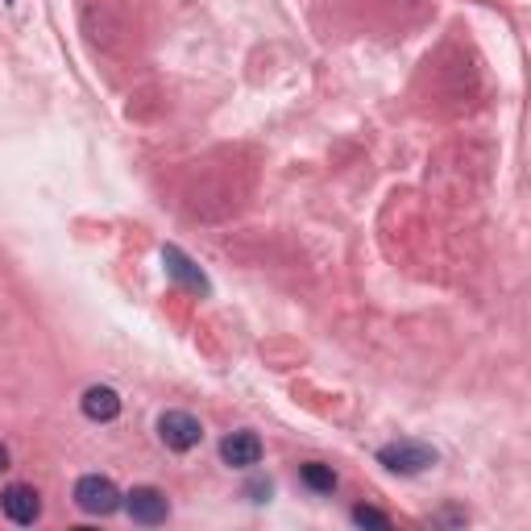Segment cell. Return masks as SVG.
<instances>
[{"label": "cell", "instance_id": "cell-7", "mask_svg": "<svg viewBox=\"0 0 531 531\" xmlns=\"http://www.w3.org/2000/svg\"><path fill=\"white\" fill-rule=\"evenodd\" d=\"M5 515L13 519V523H38V515H42V498H38V490L34 486H21V482H13L9 490H5Z\"/></svg>", "mask_w": 531, "mask_h": 531}, {"label": "cell", "instance_id": "cell-4", "mask_svg": "<svg viewBox=\"0 0 531 531\" xmlns=\"http://www.w3.org/2000/svg\"><path fill=\"white\" fill-rule=\"evenodd\" d=\"M125 511L133 523L158 527V523H166V515H171V502H166V494L158 486H133L125 494Z\"/></svg>", "mask_w": 531, "mask_h": 531}, {"label": "cell", "instance_id": "cell-8", "mask_svg": "<svg viewBox=\"0 0 531 531\" xmlns=\"http://www.w3.org/2000/svg\"><path fill=\"white\" fill-rule=\"evenodd\" d=\"M83 415L88 419H117L121 415V399H117V390L113 386H92V390H83Z\"/></svg>", "mask_w": 531, "mask_h": 531}, {"label": "cell", "instance_id": "cell-5", "mask_svg": "<svg viewBox=\"0 0 531 531\" xmlns=\"http://www.w3.org/2000/svg\"><path fill=\"white\" fill-rule=\"evenodd\" d=\"M220 457H225V465L233 469H249L262 461V440L258 432H229L225 440H220Z\"/></svg>", "mask_w": 531, "mask_h": 531}, {"label": "cell", "instance_id": "cell-9", "mask_svg": "<svg viewBox=\"0 0 531 531\" xmlns=\"http://www.w3.org/2000/svg\"><path fill=\"white\" fill-rule=\"evenodd\" d=\"M299 478L307 490H316V494H332L337 490V473H332V465H320V461H307L299 469Z\"/></svg>", "mask_w": 531, "mask_h": 531}, {"label": "cell", "instance_id": "cell-2", "mask_svg": "<svg viewBox=\"0 0 531 531\" xmlns=\"http://www.w3.org/2000/svg\"><path fill=\"white\" fill-rule=\"evenodd\" d=\"M158 436L166 449H175V453H191L195 444L204 440V428H200V419L187 415V411H166L158 419Z\"/></svg>", "mask_w": 531, "mask_h": 531}, {"label": "cell", "instance_id": "cell-10", "mask_svg": "<svg viewBox=\"0 0 531 531\" xmlns=\"http://www.w3.org/2000/svg\"><path fill=\"white\" fill-rule=\"evenodd\" d=\"M353 519H357L361 527H390V519H386L382 511H374V507H357Z\"/></svg>", "mask_w": 531, "mask_h": 531}, {"label": "cell", "instance_id": "cell-6", "mask_svg": "<svg viewBox=\"0 0 531 531\" xmlns=\"http://www.w3.org/2000/svg\"><path fill=\"white\" fill-rule=\"evenodd\" d=\"M162 266H166V274H171L179 287H187V291H200V295L208 291V278H204V270L195 266V262L183 254V249L166 245V249H162Z\"/></svg>", "mask_w": 531, "mask_h": 531}, {"label": "cell", "instance_id": "cell-12", "mask_svg": "<svg viewBox=\"0 0 531 531\" xmlns=\"http://www.w3.org/2000/svg\"><path fill=\"white\" fill-rule=\"evenodd\" d=\"M5 469H9V449L0 444V473H5Z\"/></svg>", "mask_w": 531, "mask_h": 531}, {"label": "cell", "instance_id": "cell-1", "mask_svg": "<svg viewBox=\"0 0 531 531\" xmlns=\"http://www.w3.org/2000/svg\"><path fill=\"white\" fill-rule=\"evenodd\" d=\"M75 507L83 515H113L121 507V490L100 473H88V478L75 482Z\"/></svg>", "mask_w": 531, "mask_h": 531}, {"label": "cell", "instance_id": "cell-3", "mask_svg": "<svg viewBox=\"0 0 531 531\" xmlns=\"http://www.w3.org/2000/svg\"><path fill=\"white\" fill-rule=\"evenodd\" d=\"M378 461L390 473H424L428 465H436V453L428 449V444H419V440H395V444H386V449L378 453Z\"/></svg>", "mask_w": 531, "mask_h": 531}, {"label": "cell", "instance_id": "cell-11", "mask_svg": "<svg viewBox=\"0 0 531 531\" xmlns=\"http://www.w3.org/2000/svg\"><path fill=\"white\" fill-rule=\"evenodd\" d=\"M245 494L254 498V502H266V498H270V482H249V486H245Z\"/></svg>", "mask_w": 531, "mask_h": 531}]
</instances>
